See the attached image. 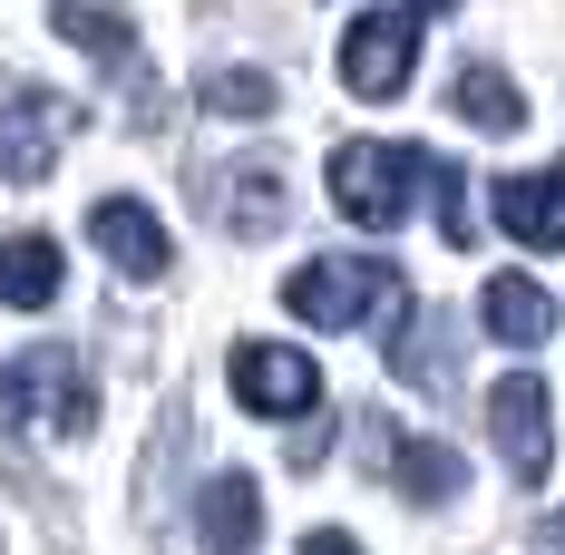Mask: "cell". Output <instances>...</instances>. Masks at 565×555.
<instances>
[{"label": "cell", "instance_id": "7c38bea8", "mask_svg": "<svg viewBox=\"0 0 565 555\" xmlns=\"http://www.w3.org/2000/svg\"><path fill=\"white\" fill-rule=\"evenodd\" d=\"M58 282H68L58 234H10V244H0V302H10V312H50Z\"/></svg>", "mask_w": 565, "mask_h": 555}, {"label": "cell", "instance_id": "52a82bcc", "mask_svg": "<svg viewBox=\"0 0 565 555\" xmlns=\"http://www.w3.org/2000/svg\"><path fill=\"white\" fill-rule=\"evenodd\" d=\"M68 127H78V108H68V98L20 88V98L0 108V175H10V185H40V175L58 167V147H68Z\"/></svg>", "mask_w": 565, "mask_h": 555}, {"label": "cell", "instance_id": "e0dca14e", "mask_svg": "<svg viewBox=\"0 0 565 555\" xmlns=\"http://www.w3.org/2000/svg\"><path fill=\"white\" fill-rule=\"evenodd\" d=\"M195 98H205V108H225V117H264V108H274V78H264V68H215Z\"/></svg>", "mask_w": 565, "mask_h": 555}, {"label": "cell", "instance_id": "3957f363", "mask_svg": "<svg viewBox=\"0 0 565 555\" xmlns=\"http://www.w3.org/2000/svg\"><path fill=\"white\" fill-rule=\"evenodd\" d=\"M332 205L351 224H371V234H391V224H409V205H419V185H429V157L419 147H381V137H351V147H332Z\"/></svg>", "mask_w": 565, "mask_h": 555}, {"label": "cell", "instance_id": "30bf717a", "mask_svg": "<svg viewBox=\"0 0 565 555\" xmlns=\"http://www.w3.org/2000/svg\"><path fill=\"white\" fill-rule=\"evenodd\" d=\"M488 205H498V224H508L526 254H565V167H546V175H508Z\"/></svg>", "mask_w": 565, "mask_h": 555}, {"label": "cell", "instance_id": "8fae6325", "mask_svg": "<svg viewBox=\"0 0 565 555\" xmlns=\"http://www.w3.org/2000/svg\"><path fill=\"white\" fill-rule=\"evenodd\" d=\"M195 546H215V555H254L264 546V488H254L244 468H225V478L195 498Z\"/></svg>", "mask_w": 565, "mask_h": 555}, {"label": "cell", "instance_id": "44dd1931", "mask_svg": "<svg viewBox=\"0 0 565 555\" xmlns=\"http://www.w3.org/2000/svg\"><path fill=\"white\" fill-rule=\"evenodd\" d=\"M419 10H458V0H419Z\"/></svg>", "mask_w": 565, "mask_h": 555}, {"label": "cell", "instance_id": "ba28073f", "mask_svg": "<svg viewBox=\"0 0 565 555\" xmlns=\"http://www.w3.org/2000/svg\"><path fill=\"white\" fill-rule=\"evenodd\" d=\"M88 244H98L127 282H167V264H175V234L157 224V205H137V195H98V205H88Z\"/></svg>", "mask_w": 565, "mask_h": 555}, {"label": "cell", "instance_id": "4fadbf2b", "mask_svg": "<svg viewBox=\"0 0 565 555\" xmlns=\"http://www.w3.org/2000/svg\"><path fill=\"white\" fill-rule=\"evenodd\" d=\"M478 322L508 341V351H536V341L556 332V302H546V282H536V274H498L488 292H478Z\"/></svg>", "mask_w": 565, "mask_h": 555}, {"label": "cell", "instance_id": "2e32d148", "mask_svg": "<svg viewBox=\"0 0 565 555\" xmlns=\"http://www.w3.org/2000/svg\"><path fill=\"white\" fill-rule=\"evenodd\" d=\"M282 215H292V205H282V175L274 167H244V175H234V234H274Z\"/></svg>", "mask_w": 565, "mask_h": 555}, {"label": "cell", "instance_id": "9a60e30c", "mask_svg": "<svg viewBox=\"0 0 565 555\" xmlns=\"http://www.w3.org/2000/svg\"><path fill=\"white\" fill-rule=\"evenodd\" d=\"M50 30H58V40H78L88 58H108V68H117L127 50H137L127 10H98V0H58V10H50Z\"/></svg>", "mask_w": 565, "mask_h": 555}, {"label": "cell", "instance_id": "5bb4252c", "mask_svg": "<svg viewBox=\"0 0 565 555\" xmlns=\"http://www.w3.org/2000/svg\"><path fill=\"white\" fill-rule=\"evenodd\" d=\"M449 108L468 117L478 137H516V127H526V98H516V78L498 68V58H468V68H458V78H449Z\"/></svg>", "mask_w": 565, "mask_h": 555}, {"label": "cell", "instance_id": "d6986e66", "mask_svg": "<svg viewBox=\"0 0 565 555\" xmlns=\"http://www.w3.org/2000/svg\"><path fill=\"white\" fill-rule=\"evenodd\" d=\"M302 555H361V546H351L341 526H312V536H302Z\"/></svg>", "mask_w": 565, "mask_h": 555}, {"label": "cell", "instance_id": "7a4b0ae2", "mask_svg": "<svg viewBox=\"0 0 565 555\" xmlns=\"http://www.w3.org/2000/svg\"><path fill=\"white\" fill-rule=\"evenodd\" d=\"M0 429H40V439H88L98 429V381L68 341H40V351H10L0 371Z\"/></svg>", "mask_w": 565, "mask_h": 555}, {"label": "cell", "instance_id": "6da1fadb", "mask_svg": "<svg viewBox=\"0 0 565 555\" xmlns=\"http://www.w3.org/2000/svg\"><path fill=\"white\" fill-rule=\"evenodd\" d=\"M282 312L312 322V332H391L399 341L419 322V292H409V274L391 254H312L282 282Z\"/></svg>", "mask_w": 565, "mask_h": 555}, {"label": "cell", "instance_id": "5b68a950", "mask_svg": "<svg viewBox=\"0 0 565 555\" xmlns=\"http://www.w3.org/2000/svg\"><path fill=\"white\" fill-rule=\"evenodd\" d=\"M409 68H419V10H361L351 30H341V88L351 98H399L409 88Z\"/></svg>", "mask_w": 565, "mask_h": 555}, {"label": "cell", "instance_id": "9c48e42d", "mask_svg": "<svg viewBox=\"0 0 565 555\" xmlns=\"http://www.w3.org/2000/svg\"><path fill=\"white\" fill-rule=\"evenodd\" d=\"M361 439L391 458V488H399L409 506H449L458 488H468V468H458V458H449L439 439H399L391 419H361Z\"/></svg>", "mask_w": 565, "mask_h": 555}, {"label": "cell", "instance_id": "277c9868", "mask_svg": "<svg viewBox=\"0 0 565 555\" xmlns=\"http://www.w3.org/2000/svg\"><path fill=\"white\" fill-rule=\"evenodd\" d=\"M225 381H234V399H244L254 419H312V409H322V371H312V351H292V341H234Z\"/></svg>", "mask_w": 565, "mask_h": 555}, {"label": "cell", "instance_id": "8992f818", "mask_svg": "<svg viewBox=\"0 0 565 555\" xmlns=\"http://www.w3.org/2000/svg\"><path fill=\"white\" fill-rule=\"evenodd\" d=\"M488 439H498V458H508L516 488L546 478V458H556V419H546V381H536V371H508V381L488 389Z\"/></svg>", "mask_w": 565, "mask_h": 555}, {"label": "cell", "instance_id": "ffe728a7", "mask_svg": "<svg viewBox=\"0 0 565 555\" xmlns=\"http://www.w3.org/2000/svg\"><path fill=\"white\" fill-rule=\"evenodd\" d=\"M546 546H556V555H565V506H556V516H546Z\"/></svg>", "mask_w": 565, "mask_h": 555}, {"label": "cell", "instance_id": "ac0fdd59", "mask_svg": "<svg viewBox=\"0 0 565 555\" xmlns=\"http://www.w3.org/2000/svg\"><path fill=\"white\" fill-rule=\"evenodd\" d=\"M429 195H439V234L468 254V244H478V215H468V175H458L449 157H429Z\"/></svg>", "mask_w": 565, "mask_h": 555}]
</instances>
